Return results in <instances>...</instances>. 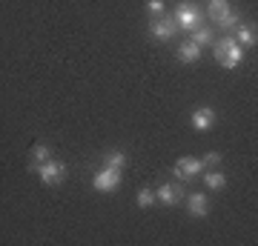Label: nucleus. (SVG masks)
<instances>
[{
  "label": "nucleus",
  "mask_w": 258,
  "mask_h": 246,
  "mask_svg": "<svg viewBox=\"0 0 258 246\" xmlns=\"http://www.w3.org/2000/svg\"><path fill=\"white\" fill-rule=\"evenodd\" d=\"M212 55H215V60H218L224 69H235V66L244 60V46H238L232 37H224V40H218V43H215Z\"/></svg>",
  "instance_id": "1"
},
{
  "label": "nucleus",
  "mask_w": 258,
  "mask_h": 246,
  "mask_svg": "<svg viewBox=\"0 0 258 246\" xmlns=\"http://www.w3.org/2000/svg\"><path fill=\"white\" fill-rule=\"evenodd\" d=\"M32 172L46 183V186H60L66 178V166L60 160H46V163H37V166H29Z\"/></svg>",
  "instance_id": "2"
},
{
  "label": "nucleus",
  "mask_w": 258,
  "mask_h": 246,
  "mask_svg": "<svg viewBox=\"0 0 258 246\" xmlns=\"http://www.w3.org/2000/svg\"><path fill=\"white\" fill-rule=\"evenodd\" d=\"M172 20H175L178 29L192 32V29L201 26L204 15H201V9H195V6H189V3H178V6H175V18H172Z\"/></svg>",
  "instance_id": "3"
},
{
  "label": "nucleus",
  "mask_w": 258,
  "mask_h": 246,
  "mask_svg": "<svg viewBox=\"0 0 258 246\" xmlns=\"http://www.w3.org/2000/svg\"><path fill=\"white\" fill-rule=\"evenodd\" d=\"M118 186H120V169L103 166L101 172L92 175V189H98V192H115Z\"/></svg>",
  "instance_id": "4"
},
{
  "label": "nucleus",
  "mask_w": 258,
  "mask_h": 246,
  "mask_svg": "<svg viewBox=\"0 0 258 246\" xmlns=\"http://www.w3.org/2000/svg\"><path fill=\"white\" fill-rule=\"evenodd\" d=\"M204 172V163L198 160V157H181L175 166H172V175H175L178 181H184V183H189V181H195L198 175Z\"/></svg>",
  "instance_id": "5"
},
{
  "label": "nucleus",
  "mask_w": 258,
  "mask_h": 246,
  "mask_svg": "<svg viewBox=\"0 0 258 246\" xmlns=\"http://www.w3.org/2000/svg\"><path fill=\"white\" fill-rule=\"evenodd\" d=\"M178 32L175 20H166V18H152L149 20V35L155 37V40H172Z\"/></svg>",
  "instance_id": "6"
},
{
  "label": "nucleus",
  "mask_w": 258,
  "mask_h": 246,
  "mask_svg": "<svg viewBox=\"0 0 258 246\" xmlns=\"http://www.w3.org/2000/svg\"><path fill=\"white\" fill-rule=\"evenodd\" d=\"M189 120H192V129H198V132H210V129L215 126V112H212L210 106H198V109L189 115Z\"/></svg>",
  "instance_id": "7"
},
{
  "label": "nucleus",
  "mask_w": 258,
  "mask_h": 246,
  "mask_svg": "<svg viewBox=\"0 0 258 246\" xmlns=\"http://www.w3.org/2000/svg\"><path fill=\"white\" fill-rule=\"evenodd\" d=\"M181 198H184V192L178 189L175 183H161L158 192H155V201L161 203V206H175Z\"/></svg>",
  "instance_id": "8"
},
{
  "label": "nucleus",
  "mask_w": 258,
  "mask_h": 246,
  "mask_svg": "<svg viewBox=\"0 0 258 246\" xmlns=\"http://www.w3.org/2000/svg\"><path fill=\"white\" fill-rule=\"evenodd\" d=\"M186 212H189L192 218H207V215H210L207 195H204V192H192V195L186 198Z\"/></svg>",
  "instance_id": "9"
},
{
  "label": "nucleus",
  "mask_w": 258,
  "mask_h": 246,
  "mask_svg": "<svg viewBox=\"0 0 258 246\" xmlns=\"http://www.w3.org/2000/svg\"><path fill=\"white\" fill-rule=\"evenodd\" d=\"M175 55H178V60H184V63H195V60L201 57V46H195L192 40H189V43H181V46H178Z\"/></svg>",
  "instance_id": "10"
},
{
  "label": "nucleus",
  "mask_w": 258,
  "mask_h": 246,
  "mask_svg": "<svg viewBox=\"0 0 258 246\" xmlns=\"http://www.w3.org/2000/svg\"><path fill=\"white\" fill-rule=\"evenodd\" d=\"M235 35H238V37H235V43H238V46H255L258 43L255 29H249V26H241V23H238V26H235Z\"/></svg>",
  "instance_id": "11"
},
{
  "label": "nucleus",
  "mask_w": 258,
  "mask_h": 246,
  "mask_svg": "<svg viewBox=\"0 0 258 246\" xmlns=\"http://www.w3.org/2000/svg\"><path fill=\"white\" fill-rule=\"evenodd\" d=\"M215 23H218L221 29H235L241 23V15L235 9H227V12H221V15L215 18Z\"/></svg>",
  "instance_id": "12"
},
{
  "label": "nucleus",
  "mask_w": 258,
  "mask_h": 246,
  "mask_svg": "<svg viewBox=\"0 0 258 246\" xmlns=\"http://www.w3.org/2000/svg\"><path fill=\"white\" fill-rule=\"evenodd\" d=\"M212 40H215V35H212V29H210V26L192 29V43H195V46H210Z\"/></svg>",
  "instance_id": "13"
},
{
  "label": "nucleus",
  "mask_w": 258,
  "mask_h": 246,
  "mask_svg": "<svg viewBox=\"0 0 258 246\" xmlns=\"http://www.w3.org/2000/svg\"><path fill=\"white\" fill-rule=\"evenodd\" d=\"M46 160H52V149H49L46 143H37L35 149H32V163H29V166L46 163Z\"/></svg>",
  "instance_id": "14"
},
{
  "label": "nucleus",
  "mask_w": 258,
  "mask_h": 246,
  "mask_svg": "<svg viewBox=\"0 0 258 246\" xmlns=\"http://www.w3.org/2000/svg\"><path fill=\"white\" fill-rule=\"evenodd\" d=\"M204 183H207V189L218 192V189H224V186H227V178H224L221 172H207V175H204Z\"/></svg>",
  "instance_id": "15"
},
{
  "label": "nucleus",
  "mask_w": 258,
  "mask_h": 246,
  "mask_svg": "<svg viewBox=\"0 0 258 246\" xmlns=\"http://www.w3.org/2000/svg\"><path fill=\"white\" fill-rule=\"evenodd\" d=\"M103 163L112 166V169H123V166H126V155H123L120 149H115V152H106V155H103Z\"/></svg>",
  "instance_id": "16"
},
{
  "label": "nucleus",
  "mask_w": 258,
  "mask_h": 246,
  "mask_svg": "<svg viewBox=\"0 0 258 246\" xmlns=\"http://www.w3.org/2000/svg\"><path fill=\"white\" fill-rule=\"evenodd\" d=\"M227 9H230V0H210V6H207V15L215 20L218 15H221V12H227Z\"/></svg>",
  "instance_id": "17"
},
{
  "label": "nucleus",
  "mask_w": 258,
  "mask_h": 246,
  "mask_svg": "<svg viewBox=\"0 0 258 246\" xmlns=\"http://www.w3.org/2000/svg\"><path fill=\"white\" fill-rule=\"evenodd\" d=\"M135 203H138L141 209H149V206L155 203V192H152V189H141L138 198H135Z\"/></svg>",
  "instance_id": "18"
},
{
  "label": "nucleus",
  "mask_w": 258,
  "mask_h": 246,
  "mask_svg": "<svg viewBox=\"0 0 258 246\" xmlns=\"http://www.w3.org/2000/svg\"><path fill=\"white\" fill-rule=\"evenodd\" d=\"M147 9L152 18H164V0H147Z\"/></svg>",
  "instance_id": "19"
},
{
  "label": "nucleus",
  "mask_w": 258,
  "mask_h": 246,
  "mask_svg": "<svg viewBox=\"0 0 258 246\" xmlns=\"http://www.w3.org/2000/svg\"><path fill=\"white\" fill-rule=\"evenodd\" d=\"M201 163L204 166H218V163H221V155H218V152H210V155L201 157Z\"/></svg>",
  "instance_id": "20"
}]
</instances>
